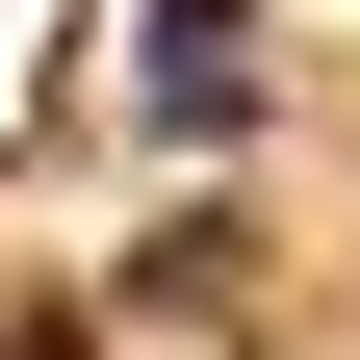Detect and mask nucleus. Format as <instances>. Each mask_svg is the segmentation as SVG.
Wrapping results in <instances>:
<instances>
[{
    "label": "nucleus",
    "instance_id": "1",
    "mask_svg": "<svg viewBox=\"0 0 360 360\" xmlns=\"http://www.w3.org/2000/svg\"><path fill=\"white\" fill-rule=\"evenodd\" d=\"M129 129H155V155H232L257 129V0H155V26H129Z\"/></svg>",
    "mask_w": 360,
    "mask_h": 360
}]
</instances>
